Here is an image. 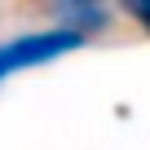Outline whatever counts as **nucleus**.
<instances>
[{
	"label": "nucleus",
	"mask_w": 150,
	"mask_h": 150,
	"mask_svg": "<svg viewBox=\"0 0 150 150\" xmlns=\"http://www.w3.org/2000/svg\"><path fill=\"white\" fill-rule=\"evenodd\" d=\"M84 35L88 31H80V27H53V31H31V35H18V40H0V84L13 71L44 66V62H57V57L75 53L84 44Z\"/></svg>",
	"instance_id": "1"
},
{
	"label": "nucleus",
	"mask_w": 150,
	"mask_h": 150,
	"mask_svg": "<svg viewBox=\"0 0 150 150\" xmlns=\"http://www.w3.org/2000/svg\"><path fill=\"white\" fill-rule=\"evenodd\" d=\"M66 27H80V31H106L110 27V13L97 9V0H66Z\"/></svg>",
	"instance_id": "2"
},
{
	"label": "nucleus",
	"mask_w": 150,
	"mask_h": 150,
	"mask_svg": "<svg viewBox=\"0 0 150 150\" xmlns=\"http://www.w3.org/2000/svg\"><path fill=\"white\" fill-rule=\"evenodd\" d=\"M119 9H124L137 27H146V31H150V0H119Z\"/></svg>",
	"instance_id": "3"
}]
</instances>
